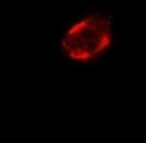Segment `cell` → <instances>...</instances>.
Segmentation results:
<instances>
[{"label": "cell", "mask_w": 146, "mask_h": 143, "mask_svg": "<svg viewBox=\"0 0 146 143\" xmlns=\"http://www.w3.org/2000/svg\"><path fill=\"white\" fill-rule=\"evenodd\" d=\"M111 43V20L107 15H90L66 30L61 48L68 56L79 61L92 59Z\"/></svg>", "instance_id": "6da1fadb"}]
</instances>
